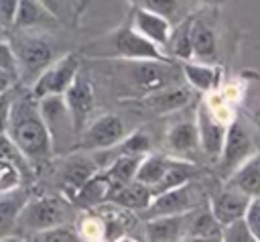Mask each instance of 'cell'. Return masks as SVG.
Listing matches in <instances>:
<instances>
[{
	"label": "cell",
	"instance_id": "d6a6232c",
	"mask_svg": "<svg viewBox=\"0 0 260 242\" xmlns=\"http://www.w3.org/2000/svg\"><path fill=\"white\" fill-rule=\"evenodd\" d=\"M221 240H223V242H256L244 218H238V220L225 224V226H223Z\"/></svg>",
	"mask_w": 260,
	"mask_h": 242
},
{
	"label": "cell",
	"instance_id": "d4e9b609",
	"mask_svg": "<svg viewBox=\"0 0 260 242\" xmlns=\"http://www.w3.org/2000/svg\"><path fill=\"white\" fill-rule=\"evenodd\" d=\"M181 71H183L185 81L193 89H199L203 94L215 89L219 83V69L213 67L211 63H201V61H193V59L181 61Z\"/></svg>",
	"mask_w": 260,
	"mask_h": 242
},
{
	"label": "cell",
	"instance_id": "f6af8a7d",
	"mask_svg": "<svg viewBox=\"0 0 260 242\" xmlns=\"http://www.w3.org/2000/svg\"><path fill=\"white\" fill-rule=\"evenodd\" d=\"M4 94H6V92H4ZM0 98H2V94H0Z\"/></svg>",
	"mask_w": 260,
	"mask_h": 242
},
{
	"label": "cell",
	"instance_id": "5bb4252c",
	"mask_svg": "<svg viewBox=\"0 0 260 242\" xmlns=\"http://www.w3.org/2000/svg\"><path fill=\"white\" fill-rule=\"evenodd\" d=\"M130 26L140 33L144 39H148L150 43H154L156 47H160L165 53H167V43H169V37H171V20H167L165 16L148 10V8H134L132 12V18H130Z\"/></svg>",
	"mask_w": 260,
	"mask_h": 242
},
{
	"label": "cell",
	"instance_id": "8fae6325",
	"mask_svg": "<svg viewBox=\"0 0 260 242\" xmlns=\"http://www.w3.org/2000/svg\"><path fill=\"white\" fill-rule=\"evenodd\" d=\"M197 132H199V144H201V153L211 159L217 161L221 155V146H223V138H225V130L228 126L207 108V106H199L197 110Z\"/></svg>",
	"mask_w": 260,
	"mask_h": 242
},
{
	"label": "cell",
	"instance_id": "ac0fdd59",
	"mask_svg": "<svg viewBox=\"0 0 260 242\" xmlns=\"http://www.w3.org/2000/svg\"><path fill=\"white\" fill-rule=\"evenodd\" d=\"M185 228H187V211L144 218V236H146V240H152V242L183 240Z\"/></svg>",
	"mask_w": 260,
	"mask_h": 242
},
{
	"label": "cell",
	"instance_id": "d590c367",
	"mask_svg": "<svg viewBox=\"0 0 260 242\" xmlns=\"http://www.w3.org/2000/svg\"><path fill=\"white\" fill-rule=\"evenodd\" d=\"M0 69H4L6 73H10L16 81H20V73H18V63H16V57H14V51L6 41H0Z\"/></svg>",
	"mask_w": 260,
	"mask_h": 242
},
{
	"label": "cell",
	"instance_id": "1f68e13d",
	"mask_svg": "<svg viewBox=\"0 0 260 242\" xmlns=\"http://www.w3.org/2000/svg\"><path fill=\"white\" fill-rule=\"evenodd\" d=\"M32 240H43V242H73V240H79V234L73 226H67V224H59V226H53V228H47V230H41L32 236Z\"/></svg>",
	"mask_w": 260,
	"mask_h": 242
},
{
	"label": "cell",
	"instance_id": "60d3db41",
	"mask_svg": "<svg viewBox=\"0 0 260 242\" xmlns=\"http://www.w3.org/2000/svg\"><path fill=\"white\" fill-rule=\"evenodd\" d=\"M14 83H16V79H14L10 73H6L4 69H0V94H4V92H8V89H12V87H14Z\"/></svg>",
	"mask_w": 260,
	"mask_h": 242
},
{
	"label": "cell",
	"instance_id": "ffe728a7",
	"mask_svg": "<svg viewBox=\"0 0 260 242\" xmlns=\"http://www.w3.org/2000/svg\"><path fill=\"white\" fill-rule=\"evenodd\" d=\"M191 51H193V59L201 63H213L217 59L215 31L199 14H193V20H191Z\"/></svg>",
	"mask_w": 260,
	"mask_h": 242
},
{
	"label": "cell",
	"instance_id": "d6986e66",
	"mask_svg": "<svg viewBox=\"0 0 260 242\" xmlns=\"http://www.w3.org/2000/svg\"><path fill=\"white\" fill-rule=\"evenodd\" d=\"M150 199H152L150 187L140 183V181H136V179L120 183V185H112L110 193H108V201L110 203H116L122 209L138 211V214H142L148 207Z\"/></svg>",
	"mask_w": 260,
	"mask_h": 242
},
{
	"label": "cell",
	"instance_id": "8992f818",
	"mask_svg": "<svg viewBox=\"0 0 260 242\" xmlns=\"http://www.w3.org/2000/svg\"><path fill=\"white\" fill-rule=\"evenodd\" d=\"M73 150H102V148H114L124 136L126 126L116 114H102L93 120H89L81 132L77 134Z\"/></svg>",
	"mask_w": 260,
	"mask_h": 242
},
{
	"label": "cell",
	"instance_id": "e0dca14e",
	"mask_svg": "<svg viewBox=\"0 0 260 242\" xmlns=\"http://www.w3.org/2000/svg\"><path fill=\"white\" fill-rule=\"evenodd\" d=\"M223 224L217 222L209 203H201L187 211V228L183 240H221Z\"/></svg>",
	"mask_w": 260,
	"mask_h": 242
},
{
	"label": "cell",
	"instance_id": "8d00e7d4",
	"mask_svg": "<svg viewBox=\"0 0 260 242\" xmlns=\"http://www.w3.org/2000/svg\"><path fill=\"white\" fill-rule=\"evenodd\" d=\"M43 6H47L59 20H65V16H73V10H71V0H39Z\"/></svg>",
	"mask_w": 260,
	"mask_h": 242
},
{
	"label": "cell",
	"instance_id": "603a6c76",
	"mask_svg": "<svg viewBox=\"0 0 260 242\" xmlns=\"http://www.w3.org/2000/svg\"><path fill=\"white\" fill-rule=\"evenodd\" d=\"M110 187H112L110 179H108L106 173L100 169L98 173H93V175L75 191V195L71 197V201L77 203V205H81V207L93 209V207H98V205H102V203L108 201Z\"/></svg>",
	"mask_w": 260,
	"mask_h": 242
},
{
	"label": "cell",
	"instance_id": "ab89813d",
	"mask_svg": "<svg viewBox=\"0 0 260 242\" xmlns=\"http://www.w3.org/2000/svg\"><path fill=\"white\" fill-rule=\"evenodd\" d=\"M89 2L91 0H71V10H73V18H81L83 14H85V10H87V6H89Z\"/></svg>",
	"mask_w": 260,
	"mask_h": 242
},
{
	"label": "cell",
	"instance_id": "277c9868",
	"mask_svg": "<svg viewBox=\"0 0 260 242\" xmlns=\"http://www.w3.org/2000/svg\"><path fill=\"white\" fill-rule=\"evenodd\" d=\"M67 224V203L61 197L55 195H43V197H28L20 209L18 222L14 232L24 236H35L41 230Z\"/></svg>",
	"mask_w": 260,
	"mask_h": 242
},
{
	"label": "cell",
	"instance_id": "4316f807",
	"mask_svg": "<svg viewBox=\"0 0 260 242\" xmlns=\"http://www.w3.org/2000/svg\"><path fill=\"white\" fill-rule=\"evenodd\" d=\"M191 20H193V14H187L183 20L173 24L171 37H169V43H167L169 57L173 55L179 61L193 59V51H191Z\"/></svg>",
	"mask_w": 260,
	"mask_h": 242
},
{
	"label": "cell",
	"instance_id": "4fadbf2b",
	"mask_svg": "<svg viewBox=\"0 0 260 242\" xmlns=\"http://www.w3.org/2000/svg\"><path fill=\"white\" fill-rule=\"evenodd\" d=\"M98 171H100L98 163L89 155H85V150H77V148L71 150V155L61 165V189H63V193L71 199L75 195V191Z\"/></svg>",
	"mask_w": 260,
	"mask_h": 242
},
{
	"label": "cell",
	"instance_id": "cb8c5ba5",
	"mask_svg": "<svg viewBox=\"0 0 260 242\" xmlns=\"http://www.w3.org/2000/svg\"><path fill=\"white\" fill-rule=\"evenodd\" d=\"M228 185L240 189L248 197H258L260 195V155L248 157L228 179Z\"/></svg>",
	"mask_w": 260,
	"mask_h": 242
},
{
	"label": "cell",
	"instance_id": "9c48e42d",
	"mask_svg": "<svg viewBox=\"0 0 260 242\" xmlns=\"http://www.w3.org/2000/svg\"><path fill=\"white\" fill-rule=\"evenodd\" d=\"M254 155V142L252 136L242 120H234L228 124L221 155L217 159V173L221 179H228L248 157Z\"/></svg>",
	"mask_w": 260,
	"mask_h": 242
},
{
	"label": "cell",
	"instance_id": "484cf974",
	"mask_svg": "<svg viewBox=\"0 0 260 242\" xmlns=\"http://www.w3.org/2000/svg\"><path fill=\"white\" fill-rule=\"evenodd\" d=\"M171 155H165V153H146L140 163H138V169H136V175L134 179L148 185L150 191L160 183V179L165 177L169 165H171Z\"/></svg>",
	"mask_w": 260,
	"mask_h": 242
},
{
	"label": "cell",
	"instance_id": "7402d4cb",
	"mask_svg": "<svg viewBox=\"0 0 260 242\" xmlns=\"http://www.w3.org/2000/svg\"><path fill=\"white\" fill-rule=\"evenodd\" d=\"M26 199L28 195L22 185L8 191H0V238H8L10 234H14L20 209Z\"/></svg>",
	"mask_w": 260,
	"mask_h": 242
},
{
	"label": "cell",
	"instance_id": "9a60e30c",
	"mask_svg": "<svg viewBox=\"0 0 260 242\" xmlns=\"http://www.w3.org/2000/svg\"><path fill=\"white\" fill-rule=\"evenodd\" d=\"M167 148H169V155H173V157L193 161L201 153L195 120L175 122L167 132Z\"/></svg>",
	"mask_w": 260,
	"mask_h": 242
},
{
	"label": "cell",
	"instance_id": "44dd1931",
	"mask_svg": "<svg viewBox=\"0 0 260 242\" xmlns=\"http://www.w3.org/2000/svg\"><path fill=\"white\" fill-rule=\"evenodd\" d=\"M57 24H59V18L39 0H18L12 28L37 31V28H53Z\"/></svg>",
	"mask_w": 260,
	"mask_h": 242
},
{
	"label": "cell",
	"instance_id": "f546056e",
	"mask_svg": "<svg viewBox=\"0 0 260 242\" xmlns=\"http://www.w3.org/2000/svg\"><path fill=\"white\" fill-rule=\"evenodd\" d=\"M152 148V138L148 132L144 130H134L132 134H126L118 144L116 150L118 155H136V157H144L146 153H150Z\"/></svg>",
	"mask_w": 260,
	"mask_h": 242
},
{
	"label": "cell",
	"instance_id": "e575fe53",
	"mask_svg": "<svg viewBox=\"0 0 260 242\" xmlns=\"http://www.w3.org/2000/svg\"><path fill=\"white\" fill-rule=\"evenodd\" d=\"M244 220H246L254 240L260 242V195L258 197H250L248 207L244 211Z\"/></svg>",
	"mask_w": 260,
	"mask_h": 242
},
{
	"label": "cell",
	"instance_id": "2e32d148",
	"mask_svg": "<svg viewBox=\"0 0 260 242\" xmlns=\"http://www.w3.org/2000/svg\"><path fill=\"white\" fill-rule=\"evenodd\" d=\"M248 201L250 197L246 193H242L240 189L232 187V185H223L219 191H215L211 197H209V207L213 211V216L217 218L219 224H230L238 218H244V211L248 207Z\"/></svg>",
	"mask_w": 260,
	"mask_h": 242
},
{
	"label": "cell",
	"instance_id": "5b68a950",
	"mask_svg": "<svg viewBox=\"0 0 260 242\" xmlns=\"http://www.w3.org/2000/svg\"><path fill=\"white\" fill-rule=\"evenodd\" d=\"M37 100H39L41 116H43V120L49 128V134H51L53 153L73 150L77 130L73 126V118L69 114V108L65 104L63 94H51V96H43Z\"/></svg>",
	"mask_w": 260,
	"mask_h": 242
},
{
	"label": "cell",
	"instance_id": "74e56055",
	"mask_svg": "<svg viewBox=\"0 0 260 242\" xmlns=\"http://www.w3.org/2000/svg\"><path fill=\"white\" fill-rule=\"evenodd\" d=\"M16 6H18V0H0V22L4 26H12V20H14V14H16Z\"/></svg>",
	"mask_w": 260,
	"mask_h": 242
},
{
	"label": "cell",
	"instance_id": "52a82bcc",
	"mask_svg": "<svg viewBox=\"0 0 260 242\" xmlns=\"http://www.w3.org/2000/svg\"><path fill=\"white\" fill-rule=\"evenodd\" d=\"M79 69H81L79 57L75 53H67L55 59L35 77V81L30 83V94L35 98H43L51 94H65V89L71 85Z\"/></svg>",
	"mask_w": 260,
	"mask_h": 242
},
{
	"label": "cell",
	"instance_id": "f35d334b",
	"mask_svg": "<svg viewBox=\"0 0 260 242\" xmlns=\"http://www.w3.org/2000/svg\"><path fill=\"white\" fill-rule=\"evenodd\" d=\"M10 102H12V96H10V89L6 94H2L0 98V134L6 132L8 128V114H10Z\"/></svg>",
	"mask_w": 260,
	"mask_h": 242
},
{
	"label": "cell",
	"instance_id": "7a4b0ae2",
	"mask_svg": "<svg viewBox=\"0 0 260 242\" xmlns=\"http://www.w3.org/2000/svg\"><path fill=\"white\" fill-rule=\"evenodd\" d=\"M85 55L89 59H156V61H171L169 55L140 33H136L130 22L118 26L110 35L89 43L85 47Z\"/></svg>",
	"mask_w": 260,
	"mask_h": 242
},
{
	"label": "cell",
	"instance_id": "ee69618b",
	"mask_svg": "<svg viewBox=\"0 0 260 242\" xmlns=\"http://www.w3.org/2000/svg\"><path fill=\"white\" fill-rule=\"evenodd\" d=\"M130 2H132V4H136V0H130Z\"/></svg>",
	"mask_w": 260,
	"mask_h": 242
},
{
	"label": "cell",
	"instance_id": "7bdbcfd3",
	"mask_svg": "<svg viewBox=\"0 0 260 242\" xmlns=\"http://www.w3.org/2000/svg\"><path fill=\"white\" fill-rule=\"evenodd\" d=\"M199 2H205V4H221L223 0H199Z\"/></svg>",
	"mask_w": 260,
	"mask_h": 242
},
{
	"label": "cell",
	"instance_id": "836d02e7",
	"mask_svg": "<svg viewBox=\"0 0 260 242\" xmlns=\"http://www.w3.org/2000/svg\"><path fill=\"white\" fill-rule=\"evenodd\" d=\"M79 238H106V230H104V220L102 216H87L81 220V226L77 228Z\"/></svg>",
	"mask_w": 260,
	"mask_h": 242
},
{
	"label": "cell",
	"instance_id": "f1b7e54d",
	"mask_svg": "<svg viewBox=\"0 0 260 242\" xmlns=\"http://www.w3.org/2000/svg\"><path fill=\"white\" fill-rule=\"evenodd\" d=\"M142 8H148L160 16H165L167 20H171V24L183 20L187 16V0H136Z\"/></svg>",
	"mask_w": 260,
	"mask_h": 242
},
{
	"label": "cell",
	"instance_id": "30bf717a",
	"mask_svg": "<svg viewBox=\"0 0 260 242\" xmlns=\"http://www.w3.org/2000/svg\"><path fill=\"white\" fill-rule=\"evenodd\" d=\"M63 98H65V104L73 118V126L79 134L81 128L89 122V116L95 108V92H93L91 79L85 73H81V69H79L77 75L73 77L71 85L65 89Z\"/></svg>",
	"mask_w": 260,
	"mask_h": 242
},
{
	"label": "cell",
	"instance_id": "3957f363",
	"mask_svg": "<svg viewBox=\"0 0 260 242\" xmlns=\"http://www.w3.org/2000/svg\"><path fill=\"white\" fill-rule=\"evenodd\" d=\"M14 31H16L14 35L8 33V43L14 51L20 79L32 83L35 77L57 59L55 49L45 37L35 35L28 28H14Z\"/></svg>",
	"mask_w": 260,
	"mask_h": 242
},
{
	"label": "cell",
	"instance_id": "b9f144b4",
	"mask_svg": "<svg viewBox=\"0 0 260 242\" xmlns=\"http://www.w3.org/2000/svg\"><path fill=\"white\" fill-rule=\"evenodd\" d=\"M6 39H8V26L0 22V41H6Z\"/></svg>",
	"mask_w": 260,
	"mask_h": 242
},
{
	"label": "cell",
	"instance_id": "6da1fadb",
	"mask_svg": "<svg viewBox=\"0 0 260 242\" xmlns=\"http://www.w3.org/2000/svg\"><path fill=\"white\" fill-rule=\"evenodd\" d=\"M6 134L28 165L41 167L53 155L49 128L41 116L39 100L30 92H20L12 96Z\"/></svg>",
	"mask_w": 260,
	"mask_h": 242
},
{
	"label": "cell",
	"instance_id": "ba28073f",
	"mask_svg": "<svg viewBox=\"0 0 260 242\" xmlns=\"http://www.w3.org/2000/svg\"><path fill=\"white\" fill-rule=\"evenodd\" d=\"M203 203V193L195 185V181H187L183 185L171 187L167 191H160L152 195L148 207L140 214L142 218H152V216H169V214H185L197 205Z\"/></svg>",
	"mask_w": 260,
	"mask_h": 242
},
{
	"label": "cell",
	"instance_id": "7c38bea8",
	"mask_svg": "<svg viewBox=\"0 0 260 242\" xmlns=\"http://www.w3.org/2000/svg\"><path fill=\"white\" fill-rule=\"evenodd\" d=\"M193 100V87L189 83H169L162 85L146 96H142V106L154 114H169L177 112Z\"/></svg>",
	"mask_w": 260,
	"mask_h": 242
},
{
	"label": "cell",
	"instance_id": "4dcf8cb0",
	"mask_svg": "<svg viewBox=\"0 0 260 242\" xmlns=\"http://www.w3.org/2000/svg\"><path fill=\"white\" fill-rule=\"evenodd\" d=\"M22 181V165L14 159L0 155V191H8L18 187Z\"/></svg>",
	"mask_w": 260,
	"mask_h": 242
},
{
	"label": "cell",
	"instance_id": "83f0119b",
	"mask_svg": "<svg viewBox=\"0 0 260 242\" xmlns=\"http://www.w3.org/2000/svg\"><path fill=\"white\" fill-rule=\"evenodd\" d=\"M140 159L142 157H136V155H118L108 165V169H104V173H106V177L110 179L112 185H120V183L132 181L134 175H136Z\"/></svg>",
	"mask_w": 260,
	"mask_h": 242
}]
</instances>
